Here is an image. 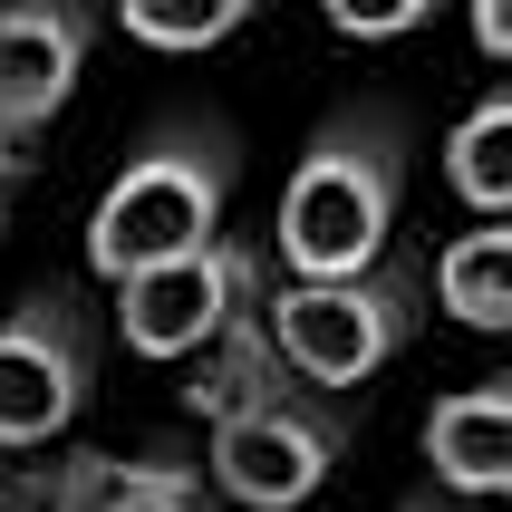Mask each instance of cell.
<instances>
[{
  "label": "cell",
  "instance_id": "obj_16",
  "mask_svg": "<svg viewBox=\"0 0 512 512\" xmlns=\"http://www.w3.org/2000/svg\"><path fill=\"white\" fill-rule=\"evenodd\" d=\"M0 232H10V194H0Z\"/></svg>",
  "mask_w": 512,
  "mask_h": 512
},
{
  "label": "cell",
  "instance_id": "obj_7",
  "mask_svg": "<svg viewBox=\"0 0 512 512\" xmlns=\"http://www.w3.org/2000/svg\"><path fill=\"white\" fill-rule=\"evenodd\" d=\"M87 39H97V20L78 0H20V10H0V184L29 174V136L87 78Z\"/></svg>",
  "mask_w": 512,
  "mask_h": 512
},
{
  "label": "cell",
  "instance_id": "obj_11",
  "mask_svg": "<svg viewBox=\"0 0 512 512\" xmlns=\"http://www.w3.org/2000/svg\"><path fill=\"white\" fill-rule=\"evenodd\" d=\"M445 174H455V194L484 213V223H503V203H512V97L493 87L484 107L455 126V145H445Z\"/></svg>",
  "mask_w": 512,
  "mask_h": 512
},
{
  "label": "cell",
  "instance_id": "obj_5",
  "mask_svg": "<svg viewBox=\"0 0 512 512\" xmlns=\"http://www.w3.org/2000/svg\"><path fill=\"white\" fill-rule=\"evenodd\" d=\"M87 387H97V329H87L78 290H29L0 319V455H29L49 435L78 426Z\"/></svg>",
  "mask_w": 512,
  "mask_h": 512
},
{
  "label": "cell",
  "instance_id": "obj_15",
  "mask_svg": "<svg viewBox=\"0 0 512 512\" xmlns=\"http://www.w3.org/2000/svg\"><path fill=\"white\" fill-rule=\"evenodd\" d=\"M397 512H455V503H397Z\"/></svg>",
  "mask_w": 512,
  "mask_h": 512
},
{
  "label": "cell",
  "instance_id": "obj_13",
  "mask_svg": "<svg viewBox=\"0 0 512 512\" xmlns=\"http://www.w3.org/2000/svg\"><path fill=\"white\" fill-rule=\"evenodd\" d=\"M329 29H339V39H406V29H426V0H377V10L329 0Z\"/></svg>",
  "mask_w": 512,
  "mask_h": 512
},
{
  "label": "cell",
  "instance_id": "obj_2",
  "mask_svg": "<svg viewBox=\"0 0 512 512\" xmlns=\"http://www.w3.org/2000/svg\"><path fill=\"white\" fill-rule=\"evenodd\" d=\"M406 203V116L358 97L300 145V174L281 194V261L290 281H358L368 261H387Z\"/></svg>",
  "mask_w": 512,
  "mask_h": 512
},
{
  "label": "cell",
  "instance_id": "obj_3",
  "mask_svg": "<svg viewBox=\"0 0 512 512\" xmlns=\"http://www.w3.org/2000/svg\"><path fill=\"white\" fill-rule=\"evenodd\" d=\"M232 174H242V155H232L223 126H203V116L155 126L126 155V174L97 194V213H87V271L97 281H136L155 261H184L203 242H223Z\"/></svg>",
  "mask_w": 512,
  "mask_h": 512
},
{
  "label": "cell",
  "instance_id": "obj_12",
  "mask_svg": "<svg viewBox=\"0 0 512 512\" xmlns=\"http://www.w3.org/2000/svg\"><path fill=\"white\" fill-rule=\"evenodd\" d=\"M242 29H252V0H126V39L136 49H165V58L223 49Z\"/></svg>",
  "mask_w": 512,
  "mask_h": 512
},
{
  "label": "cell",
  "instance_id": "obj_9",
  "mask_svg": "<svg viewBox=\"0 0 512 512\" xmlns=\"http://www.w3.org/2000/svg\"><path fill=\"white\" fill-rule=\"evenodd\" d=\"M426 464H435V484H455V493H503L512 484V377L455 387L435 406L426 416Z\"/></svg>",
  "mask_w": 512,
  "mask_h": 512
},
{
  "label": "cell",
  "instance_id": "obj_4",
  "mask_svg": "<svg viewBox=\"0 0 512 512\" xmlns=\"http://www.w3.org/2000/svg\"><path fill=\"white\" fill-rule=\"evenodd\" d=\"M426 319V271L416 261H368L358 281H281L261 290V339L300 387L339 397V387H368Z\"/></svg>",
  "mask_w": 512,
  "mask_h": 512
},
{
  "label": "cell",
  "instance_id": "obj_6",
  "mask_svg": "<svg viewBox=\"0 0 512 512\" xmlns=\"http://www.w3.org/2000/svg\"><path fill=\"white\" fill-rule=\"evenodd\" d=\"M261 290H271L261 242H203L184 261H155L136 281H116V329H126L136 358H203L232 319L261 310Z\"/></svg>",
  "mask_w": 512,
  "mask_h": 512
},
{
  "label": "cell",
  "instance_id": "obj_10",
  "mask_svg": "<svg viewBox=\"0 0 512 512\" xmlns=\"http://www.w3.org/2000/svg\"><path fill=\"white\" fill-rule=\"evenodd\" d=\"M435 310H455L464 329H503L512 319V232L474 223L435 252Z\"/></svg>",
  "mask_w": 512,
  "mask_h": 512
},
{
  "label": "cell",
  "instance_id": "obj_8",
  "mask_svg": "<svg viewBox=\"0 0 512 512\" xmlns=\"http://www.w3.org/2000/svg\"><path fill=\"white\" fill-rule=\"evenodd\" d=\"M29 512H213L203 464L184 455H58L29 464Z\"/></svg>",
  "mask_w": 512,
  "mask_h": 512
},
{
  "label": "cell",
  "instance_id": "obj_14",
  "mask_svg": "<svg viewBox=\"0 0 512 512\" xmlns=\"http://www.w3.org/2000/svg\"><path fill=\"white\" fill-rule=\"evenodd\" d=\"M0 512H29V484H20V474H0Z\"/></svg>",
  "mask_w": 512,
  "mask_h": 512
},
{
  "label": "cell",
  "instance_id": "obj_1",
  "mask_svg": "<svg viewBox=\"0 0 512 512\" xmlns=\"http://www.w3.org/2000/svg\"><path fill=\"white\" fill-rule=\"evenodd\" d=\"M184 406L213 426V484H223L232 503H252V512L310 503V493L339 474V455H348V406L300 387V377L271 358L261 310L232 319L223 339L194 358Z\"/></svg>",
  "mask_w": 512,
  "mask_h": 512
}]
</instances>
